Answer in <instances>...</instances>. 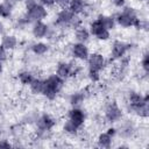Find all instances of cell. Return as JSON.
<instances>
[{"label": "cell", "mask_w": 149, "mask_h": 149, "mask_svg": "<svg viewBox=\"0 0 149 149\" xmlns=\"http://www.w3.org/2000/svg\"><path fill=\"white\" fill-rule=\"evenodd\" d=\"M128 102L129 106H137L143 102H148V94L142 95L137 92H130L128 95Z\"/></svg>", "instance_id": "5bb4252c"}, {"label": "cell", "mask_w": 149, "mask_h": 149, "mask_svg": "<svg viewBox=\"0 0 149 149\" xmlns=\"http://www.w3.org/2000/svg\"><path fill=\"white\" fill-rule=\"evenodd\" d=\"M105 116L108 122L113 123V122L119 121L122 118V111L115 102H111L107 105V107L105 109Z\"/></svg>", "instance_id": "52a82bcc"}, {"label": "cell", "mask_w": 149, "mask_h": 149, "mask_svg": "<svg viewBox=\"0 0 149 149\" xmlns=\"http://www.w3.org/2000/svg\"><path fill=\"white\" fill-rule=\"evenodd\" d=\"M6 59H7V50L2 45H0V62L2 63Z\"/></svg>", "instance_id": "f1b7e54d"}, {"label": "cell", "mask_w": 149, "mask_h": 149, "mask_svg": "<svg viewBox=\"0 0 149 149\" xmlns=\"http://www.w3.org/2000/svg\"><path fill=\"white\" fill-rule=\"evenodd\" d=\"M37 2L44 7H51L55 5V0H37Z\"/></svg>", "instance_id": "f546056e"}, {"label": "cell", "mask_w": 149, "mask_h": 149, "mask_svg": "<svg viewBox=\"0 0 149 149\" xmlns=\"http://www.w3.org/2000/svg\"><path fill=\"white\" fill-rule=\"evenodd\" d=\"M48 50H49V45L43 42H36L31 45V51L37 56H42V55L47 54Z\"/></svg>", "instance_id": "ffe728a7"}, {"label": "cell", "mask_w": 149, "mask_h": 149, "mask_svg": "<svg viewBox=\"0 0 149 149\" xmlns=\"http://www.w3.org/2000/svg\"><path fill=\"white\" fill-rule=\"evenodd\" d=\"M14 2H21V1H23V0H13Z\"/></svg>", "instance_id": "8d00e7d4"}, {"label": "cell", "mask_w": 149, "mask_h": 149, "mask_svg": "<svg viewBox=\"0 0 149 149\" xmlns=\"http://www.w3.org/2000/svg\"><path fill=\"white\" fill-rule=\"evenodd\" d=\"M112 140H113V137L105 132V133H101L98 136L97 142H98V146L101 147V148H109L111 144H112Z\"/></svg>", "instance_id": "44dd1931"}, {"label": "cell", "mask_w": 149, "mask_h": 149, "mask_svg": "<svg viewBox=\"0 0 149 149\" xmlns=\"http://www.w3.org/2000/svg\"><path fill=\"white\" fill-rule=\"evenodd\" d=\"M130 109L140 118H148L149 116V107H148V102H143L137 106H130Z\"/></svg>", "instance_id": "ac0fdd59"}, {"label": "cell", "mask_w": 149, "mask_h": 149, "mask_svg": "<svg viewBox=\"0 0 149 149\" xmlns=\"http://www.w3.org/2000/svg\"><path fill=\"white\" fill-rule=\"evenodd\" d=\"M31 33L34 35V37L36 38H43L48 35L49 33V27L43 22V21H36L33 24L31 28Z\"/></svg>", "instance_id": "7c38bea8"}, {"label": "cell", "mask_w": 149, "mask_h": 149, "mask_svg": "<svg viewBox=\"0 0 149 149\" xmlns=\"http://www.w3.org/2000/svg\"><path fill=\"white\" fill-rule=\"evenodd\" d=\"M63 85H64V79L58 77L56 73L51 74L47 79H44V88H43L42 94L47 99L54 100L59 93V91L62 90Z\"/></svg>", "instance_id": "6da1fadb"}, {"label": "cell", "mask_w": 149, "mask_h": 149, "mask_svg": "<svg viewBox=\"0 0 149 149\" xmlns=\"http://www.w3.org/2000/svg\"><path fill=\"white\" fill-rule=\"evenodd\" d=\"M90 34H92L93 36H95L100 41H107L111 37L109 30L104 27V24L101 23L99 17L95 19L93 22H91V24H90Z\"/></svg>", "instance_id": "277c9868"}, {"label": "cell", "mask_w": 149, "mask_h": 149, "mask_svg": "<svg viewBox=\"0 0 149 149\" xmlns=\"http://www.w3.org/2000/svg\"><path fill=\"white\" fill-rule=\"evenodd\" d=\"M106 133H107L108 135H111L112 137H114V135L116 134V129H115V128H113V127H111V128H108V129H107V132H106Z\"/></svg>", "instance_id": "d6a6232c"}, {"label": "cell", "mask_w": 149, "mask_h": 149, "mask_svg": "<svg viewBox=\"0 0 149 149\" xmlns=\"http://www.w3.org/2000/svg\"><path fill=\"white\" fill-rule=\"evenodd\" d=\"M19 80L21 84L23 85H29L31 83V80L34 79V76L31 74V72H28V71H22L19 73Z\"/></svg>", "instance_id": "d4e9b609"}, {"label": "cell", "mask_w": 149, "mask_h": 149, "mask_svg": "<svg viewBox=\"0 0 149 149\" xmlns=\"http://www.w3.org/2000/svg\"><path fill=\"white\" fill-rule=\"evenodd\" d=\"M88 78L92 81H98L100 79V72L93 71V70H88Z\"/></svg>", "instance_id": "4316f807"}, {"label": "cell", "mask_w": 149, "mask_h": 149, "mask_svg": "<svg viewBox=\"0 0 149 149\" xmlns=\"http://www.w3.org/2000/svg\"><path fill=\"white\" fill-rule=\"evenodd\" d=\"M86 61H87V64H88V70H93V71H98V72L104 70V68L106 65L105 57L99 52L90 54Z\"/></svg>", "instance_id": "5b68a950"}, {"label": "cell", "mask_w": 149, "mask_h": 149, "mask_svg": "<svg viewBox=\"0 0 149 149\" xmlns=\"http://www.w3.org/2000/svg\"><path fill=\"white\" fill-rule=\"evenodd\" d=\"M55 120L48 115V114H43L38 120H37V127L41 132H49L50 129H52V127L55 126Z\"/></svg>", "instance_id": "4fadbf2b"}, {"label": "cell", "mask_w": 149, "mask_h": 149, "mask_svg": "<svg viewBox=\"0 0 149 149\" xmlns=\"http://www.w3.org/2000/svg\"><path fill=\"white\" fill-rule=\"evenodd\" d=\"M26 8H27V19L29 21H42L47 17L48 12L47 7L38 3L36 0H26Z\"/></svg>", "instance_id": "7a4b0ae2"}, {"label": "cell", "mask_w": 149, "mask_h": 149, "mask_svg": "<svg viewBox=\"0 0 149 149\" xmlns=\"http://www.w3.org/2000/svg\"><path fill=\"white\" fill-rule=\"evenodd\" d=\"M139 20L137 14L135 13L134 8L132 7H125L122 9V12H120L116 16H115V22L116 24L123 27V28H128V27H133L136 21Z\"/></svg>", "instance_id": "3957f363"}, {"label": "cell", "mask_w": 149, "mask_h": 149, "mask_svg": "<svg viewBox=\"0 0 149 149\" xmlns=\"http://www.w3.org/2000/svg\"><path fill=\"white\" fill-rule=\"evenodd\" d=\"M63 129H64L65 133H68V134H70V135H76V134L78 133L79 127L76 126L71 120H66V121L64 122V125H63Z\"/></svg>", "instance_id": "cb8c5ba5"}, {"label": "cell", "mask_w": 149, "mask_h": 149, "mask_svg": "<svg viewBox=\"0 0 149 149\" xmlns=\"http://www.w3.org/2000/svg\"><path fill=\"white\" fill-rule=\"evenodd\" d=\"M71 55L79 61H86L90 52H88V48L86 47L85 43H80L77 42L71 47Z\"/></svg>", "instance_id": "9c48e42d"}, {"label": "cell", "mask_w": 149, "mask_h": 149, "mask_svg": "<svg viewBox=\"0 0 149 149\" xmlns=\"http://www.w3.org/2000/svg\"><path fill=\"white\" fill-rule=\"evenodd\" d=\"M77 73V64H72V63H66V62H61L57 65L56 69V74L58 77H61L62 79H66L71 76H74Z\"/></svg>", "instance_id": "8992f818"}, {"label": "cell", "mask_w": 149, "mask_h": 149, "mask_svg": "<svg viewBox=\"0 0 149 149\" xmlns=\"http://www.w3.org/2000/svg\"><path fill=\"white\" fill-rule=\"evenodd\" d=\"M3 30H5V26H3V23L0 21V34H2Z\"/></svg>", "instance_id": "836d02e7"}, {"label": "cell", "mask_w": 149, "mask_h": 149, "mask_svg": "<svg viewBox=\"0 0 149 149\" xmlns=\"http://www.w3.org/2000/svg\"><path fill=\"white\" fill-rule=\"evenodd\" d=\"M99 19H100L101 23L104 24V27H105L106 29H108V30L114 29V27H115V24H116V22H115V17H114V16L101 15V16H99Z\"/></svg>", "instance_id": "7402d4cb"}, {"label": "cell", "mask_w": 149, "mask_h": 149, "mask_svg": "<svg viewBox=\"0 0 149 149\" xmlns=\"http://www.w3.org/2000/svg\"><path fill=\"white\" fill-rule=\"evenodd\" d=\"M1 45L6 50H13L17 45V38L14 35H5V36H2Z\"/></svg>", "instance_id": "2e32d148"}, {"label": "cell", "mask_w": 149, "mask_h": 149, "mask_svg": "<svg viewBox=\"0 0 149 149\" xmlns=\"http://www.w3.org/2000/svg\"><path fill=\"white\" fill-rule=\"evenodd\" d=\"M2 71H3V66H2V63L0 62V74L2 73Z\"/></svg>", "instance_id": "d590c367"}, {"label": "cell", "mask_w": 149, "mask_h": 149, "mask_svg": "<svg viewBox=\"0 0 149 149\" xmlns=\"http://www.w3.org/2000/svg\"><path fill=\"white\" fill-rule=\"evenodd\" d=\"M90 30L83 26H79L78 28H76V31H74V37L77 40V42H80V43H85L90 40Z\"/></svg>", "instance_id": "9a60e30c"}, {"label": "cell", "mask_w": 149, "mask_h": 149, "mask_svg": "<svg viewBox=\"0 0 149 149\" xmlns=\"http://www.w3.org/2000/svg\"><path fill=\"white\" fill-rule=\"evenodd\" d=\"M74 16V13H72L69 7L68 8H62L59 10V13L57 14V19H56V23L62 26V27H66V26H70L71 23V20L73 19Z\"/></svg>", "instance_id": "30bf717a"}, {"label": "cell", "mask_w": 149, "mask_h": 149, "mask_svg": "<svg viewBox=\"0 0 149 149\" xmlns=\"http://www.w3.org/2000/svg\"><path fill=\"white\" fill-rule=\"evenodd\" d=\"M128 49H129V44H127L126 42H122V41L116 40L112 44V49H111L112 57L114 59H121L127 54Z\"/></svg>", "instance_id": "ba28073f"}, {"label": "cell", "mask_w": 149, "mask_h": 149, "mask_svg": "<svg viewBox=\"0 0 149 149\" xmlns=\"http://www.w3.org/2000/svg\"><path fill=\"white\" fill-rule=\"evenodd\" d=\"M29 87L33 93L35 94H42L43 88H44V79L41 78H34L31 83L29 84Z\"/></svg>", "instance_id": "d6986e66"}, {"label": "cell", "mask_w": 149, "mask_h": 149, "mask_svg": "<svg viewBox=\"0 0 149 149\" xmlns=\"http://www.w3.org/2000/svg\"><path fill=\"white\" fill-rule=\"evenodd\" d=\"M2 9H3V3L0 2V16L2 15Z\"/></svg>", "instance_id": "e575fe53"}, {"label": "cell", "mask_w": 149, "mask_h": 149, "mask_svg": "<svg viewBox=\"0 0 149 149\" xmlns=\"http://www.w3.org/2000/svg\"><path fill=\"white\" fill-rule=\"evenodd\" d=\"M111 2L115 6V7H119V8H122L125 7V3H126V0H111Z\"/></svg>", "instance_id": "4dcf8cb0"}, {"label": "cell", "mask_w": 149, "mask_h": 149, "mask_svg": "<svg viewBox=\"0 0 149 149\" xmlns=\"http://www.w3.org/2000/svg\"><path fill=\"white\" fill-rule=\"evenodd\" d=\"M141 1H147V0H141Z\"/></svg>", "instance_id": "74e56055"}, {"label": "cell", "mask_w": 149, "mask_h": 149, "mask_svg": "<svg viewBox=\"0 0 149 149\" xmlns=\"http://www.w3.org/2000/svg\"><path fill=\"white\" fill-rule=\"evenodd\" d=\"M55 3L57 6H59L61 8H68L69 3H70V0H55Z\"/></svg>", "instance_id": "83f0119b"}, {"label": "cell", "mask_w": 149, "mask_h": 149, "mask_svg": "<svg viewBox=\"0 0 149 149\" xmlns=\"http://www.w3.org/2000/svg\"><path fill=\"white\" fill-rule=\"evenodd\" d=\"M69 120H71L76 126L80 128L85 122V113L80 108L73 107L69 111Z\"/></svg>", "instance_id": "8fae6325"}, {"label": "cell", "mask_w": 149, "mask_h": 149, "mask_svg": "<svg viewBox=\"0 0 149 149\" xmlns=\"http://www.w3.org/2000/svg\"><path fill=\"white\" fill-rule=\"evenodd\" d=\"M84 99H85V95L83 92H76L70 95V104L73 107H78L79 105H81L84 102Z\"/></svg>", "instance_id": "603a6c76"}, {"label": "cell", "mask_w": 149, "mask_h": 149, "mask_svg": "<svg viewBox=\"0 0 149 149\" xmlns=\"http://www.w3.org/2000/svg\"><path fill=\"white\" fill-rule=\"evenodd\" d=\"M141 66L146 73L149 72V55H148V52H146L143 55V57L141 59Z\"/></svg>", "instance_id": "484cf974"}, {"label": "cell", "mask_w": 149, "mask_h": 149, "mask_svg": "<svg viewBox=\"0 0 149 149\" xmlns=\"http://www.w3.org/2000/svg\"><path fill=\"white\" fill-rule=\"evenodd\" d=\"M10 147H12V144L7 140H0V148L1 149H8Z\"/></svg>", "instance_id": "1f68e13d"}, {"label": "cell", "mask_w": 149, "mask_h": 149, "mask_svg": "<svg viewBox=\"0 0 149 149\" xmlns=\"http://www.w3.org/2000/svg\"><path fill=\"white\" fill-rule=\"evenodd\" d=\"M86 8V3L84 0H70V3H69V9L74 13V14H80L85 10Z\"/></svg>", "instance_id": "e0dca14e"}]
</instances>
